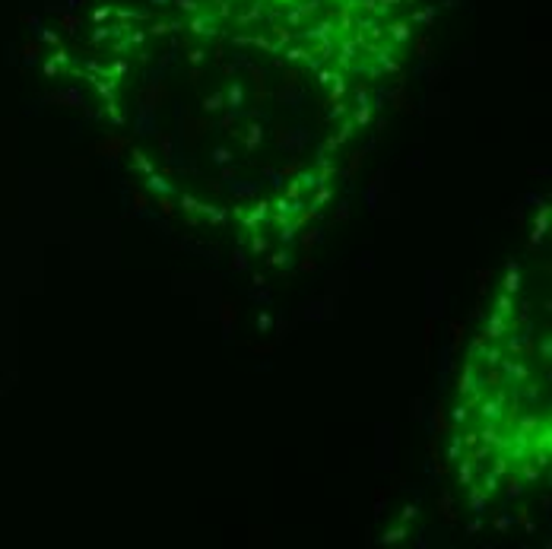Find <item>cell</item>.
I'll return each mask as SVG.
<instances>
[{"mask_svg": "<svg viewBox=\"0 0 552 549\" xmlns=\"http://www.w3.org/2000/svg\"><path fill=\"white\" fill-rule=\"evenodd\" d=\"M521 476L527 479V483H537V479H540V464H537V460H524Z\"/></svg>", "mask_w": 552, "mask_h": 549, "instance_id": "4fadbf2b", "label": "cell"}, {"mask_svg": "<svg viewBox=\"0 0 552 549\" xmlns=\"http://www.w3.org/2000/svg\"><path fill=\"white\" fill-rule=\"evenodd\" d=\"M447 457H451V460H457V457H460V435H454V441H451V451H447Z\"/></svg>", "mask_w": 552, "mask_h": 549, "instance_id": "d590c367", "label": "cell"}, {"mask_svg": "<svg viewBox=\"0 0 552 549\" xmlns=\"http://www.w3.org/2000/svg\"><path fill=\"white\" fill-rule=\"evenodd\" d=\"M391 29H394V38H397V41H403V38L410 35V32H407V25H403V22H397V25H391Z\"/></svg>", "mask_w": 552, "mask_h": 549, "instance_id": "8d00e7d4", "label": "cell"}, {"mask_svg": "<svg viewBox=\"0 0 552 549\" xmlns=\"http://www.w3.org/2000/svg\"><path fill=\"white\" fill-rule=\"evenodd\" d=\"M495 527H498V530H508V527H511V518H508V514H498Z\"/></svg>", "mask_w": 552, "mask_h": 549, "instance_id": "f35d334b", "label": "cell"}, {"mask_svg": "<svg viewBox=\"0 0 552 549\" xmlns=\"http://www.w3.org/2000/svg\"><path fill=\"white\" fill-rule=\"evenodd\" d=\"M327 200H330V187L317 184V194H314V203L311 206H321V203H327Z\"/></svg>", "mask_w": 552, "mask_h": 549, "instance_id": "1f68e13d", "label": "cell"}, {"mask_svg": "<svg viewBox=\"0 0 552 549\" xmlns=\"http://www.w3.org/2000/svg\"><path fill=\"white\" fill-rule=\"evenodd\" d=\"M505 292L514 295L517 289H521V270H517V264H508V273H505Z\"/></svg>", "mask_w": 552, "mask_h": 549, "instance_id": "52a82bcc", "label": "cell"}, {"mask_svg": "<svg viewBox=\"0 0 552 549\" xmlns=\"http://www.w3.org/2000/svg\"><path fill=\"white\" fill-rule=\"evenodd\" d=\"M489 454H492V448H489V444L482 441L476 451H470V454H467V460H470V464H482V460H486Z\"/></svg>", "mask_w": 552, "mask_h": 549, "instance_id": "e0dca14e", "label": "cell"}, {"mask_svg": "<svg viewBox=\"0 0 552 549\" xmlns=\"http://www.w3.org/2000/svg\"><path fill=\"white\" fill-rule=\"evenodd\" d=\"M381 540H384V543H400V540H407V527H394V530H387Z\"/></svg>", "mask_w": 552, "mask_h": 549, "instance_id": "603a6c76", "label": "cell"}, {"mask_svg": "<svg viewBox=\"0 0 552 549\" xmlns=\"http://www.w3.org/2000/svg\"><path fill=\"white\" fill-rule=\"evenodd\" d=\"M270 251V241L264 238V235H254L251 238V254H267Z\"/></svg>", "mask_w": 552, "mask_h": 549, "instance_id": "ffe728a7", "label": "cell"}, {"mask_svg": "<svg viewBox=\"0 0 552 549\" xmlns=\"http://www.w3.org/2000/svg\"><path fill=\"white\" fill-rule=\"evenodd\" d=\"M267 216H270V203H267V200H257V203H254V210L248 213V216L241 213V222H245L248 229H254V225H257V222H264Z\"/></svg>", "mask_w": 552, "mask_h": 549, "instance_id": "5b68a950", "label": "cell"}, {"mask_svg": "<svg viewBox=\"0 0 552 549\" xmlns=\"http://www.w3.org/2000/svg\"><path fill=\"white\" fill-rule=\"evenodd\" d=\"M229 190H232V194H238V197H251L254 190H257V184H235V181H232Z\"/></svg>", "mask_w": 552, "mask_h": 549, "instance_id": "cb8c5ba5", "label": "cell"}, {"mask_svg": "<svg viewBox=\"0 0 552 549\" xmlns=\"http://www.w3.org/2000/svg\"><path fill=\"white\" fill-rule=\"evenodd\" d=\"M232 270H248V254L245 251H235V254H232Z\"/></svg>", "mask_w": 552, "mask_h": 549, "instance_id": "f1b7e54d", "label": "cell"}, {"mask_svg": "<svg viewBox=\"0 0 552 549\" xmlns=\"http://www.w3.org/2000/svg\"><path fill=\"white\" fill-rule=\"evenodd\" d=\"M257 327H261V330H270V327H273V318H270V315H257Z\"/></svg>", "mask_w": 552, "mask_h": 549, "instance_id": "74e56055", "label": "cell"}, {"mask_svg": "<svg viewBox=\"0 0 552 549\" xmlns=\"http://www.w3.org/2000/svg\"><path fill=\"white\" fill-rule=\"evenodd\" d=\"M298 194H301V181H289V187H286V194H282V197H286V200H295Z\"/></svg>", "mask_w": 552, "mask_h": 549, "instance_id": "836d02e7", "label": "cell"}, {"mask_svg": "<svg viewBox=\"0 0 552 549\" xmlns=\"http://www.w3.org/2000/svg\"><path fill=\"white\" fill-rule=\"evenodd\" d=\"M162 213H175V206L168 203V197H165V194H162Z\"/></svg>", "mask_w": 552, "mask_h": 549, "instance_id": "7bdbcfd3", "label": "cell"}, {"mask_svg": "<svg viewBox=\"0 0 552 549\" xmlns=\"http://www.w3.org/2000/svg\"><path fill=\"white\" fill-rule=\"evenodd\" d=\"M495 308H498V315H502V318H511V315H514V299H511L508 292H502V295L495 299Z\"/></svg>", "mask_w": 552, "mask_h": 549, "instance_id": "30bf717a", "label": "cell"}, {"mask_svg": "<svg viewBox=\"0 0 552 549\" xmlns=\"http://www.w3.org/2000/svg\"><path fill=\"white\" fill-rule=\"evenodd\" d=\"M222 102H226V99H222L219 92H216V95H206V99H203V108H206V111H219Z\"/></svg>", "mask_w": 552, "mask_h": 549, "instance_id": "83f0119b", "label": "cell"}, {"mask_svg": "<svg viewBox=\"0 0 552 549\" xmlns=\"http://www.w3.org/2000/svg\"><path fill=\"white\" fill-rule=\"evenodd\" d=\"M479 416L486 422H498L505 416V394H498V397H489V400H482V406H479Z\"/></svg>", "mask_w": 552, "mask_h": 549, "instance_id": "7a4b0ae2", "label": "cell"}, {"mask_svg": "<svg viewBox=\"0 0 552 549\" xmlns=\"http://www.w3.org/2000/svg\"><path fill=\"white\" fill-rule=\"evenodd\" d=\"M298 181H301V187H317V184H321L317 172H301V175H298Z\"/></svg>", "mask_w": 552, "mask_h": 549, "instance_id": "484cf974", "label": "cell"}, {"mask_svg": "<svg viewBox=\"0 0 552 549\" xmlns=\"http://www.w3.org/2000/svg\"><path fill=\"white\" fill-rule=\"evenodd\" d=\"M476 390H482V381L476 378V368L467 365L463 374H460V394H476Z\"/></svg>", "mask_w": 552, "mask_h": 549, "instance_id": "8992f818", "label": "cell"}, {"mask_svg": "<svg viewBox=\"0 0 552 549\" xmlns=\"http://www.w3.org/2000/svg\"><path fill=\"white\" fill-rule=\"evenodd\" d=\"M492 473H495L498 479L508 476V473H511V457H495V460H492Z\"/></svg>", "mask_w": 552, "mask_h": 549, "instance_id": "2e32d148", "label": "cell"}, {"mask_svg": "<svg viewBox=\"0 0 552 549\" xmlns=\"http://www.w3.org/2000/svg\"><path fill=\"white\" fill-rule=\"evenodd\" d=\"M521 492H524V483L517 476H508V495L514 499V495H521Z\"/></svg>", "mask_w": 552, "mask_h": 549, "instance_id": "f546056e", "label": "cell"}, {"mask_svg": "<svg viewBox=\"0 0 552 549\" xmlns=\"http://www.w3.org/2000/svg\"><path fill=\"white\" fill-rule=\"evenodd\" d=\"M352 130H356V124H352V121H346V124L340 127V134L327 140V146H324V150H336V146H343V143H346L349 137H352Z\"/></svg>", "mask_w": 552, "mask_h": 549, "instance_id": "9c48e42d", "label": "cell"}, {"mask_svg": "<svg viewBox=\"0 0 552 549\" xmlns=\"http://www.w3.org/2000/svg\"><path fill=\"white\" fill-rule=\"evenodd\" d=\"M213 162H216V165H229V162H232V150H226V146H216V150H213Z\"/></svg>", "mask_w": 552, "mask_h": 549, "instance_id": "7402d4cb", "label": "cell"}, {"mask_svg": "<svg viewBox=\"0 0 552 549\" xmlns=\"http://www.w3.org/2000/svg\"><path fill=\"white\" fill-rule=\"evenodd\" d=\"M241 95H245V92H241V86H232V89H229L226 99H229V105H232V108H238V105H241Z\"/></svg>", "mask_w": 552, "mask_h": 549, "instance_id": "4dcf8cb0", "label": "cell"}, {"mask_svg": "<svg viewBox=\"0 0 552 549\" xmlns=\"http://www.w3.org/2000/svg\"><path fill=\"white\" fill-rule=\"evenodd\" d=\"M134 165H137V169L143 172V175H149V172H152V162L146 159V156H143L140 150H134Z\"/></svg>", "mask_w": 552, "mask_h": 549, "instance_id": "44dd1931", "label": "cell"}, {"mask_svg": "<svg viewBox=\"0 0 552 549\" xmlns=\"http://www.w3.org/2000/svg\"><path fill=\"white\" fill-rule=\"evenodd\" d=\"M467 413H470L467 406H457V409H454V422H463V419H467Z\"/></svg>", "mask_w": 552, "mask_h": 549, "instance_id": "ab89813d", "label": "cell"}, {"mask_svg": "<svg viewBox=\"0 0 552 549\" xmlns=\"http://www.w3.org/2000/svg\"><path fill=\"white\" fill-rule=\"evenodd\" d=\"M261 137H264V130L257 127V124H251V127H248V134H245V146H248V150H257V146H261Z\"/></svg>", "mask_w": 552, "mask_h": 549, "instance_id": "7c38bea8", "label": "cell"}, {"mask_svg": "<svg viewBox=\"0 0 552 549\" xmlns=\"http://www.w3.org/2000/svg\"><path fill=\"white\" fill-rule=\"evenodd\" d=\"M482 489H486V495H492V492L498 489V476L492 473V470H489V473L482 476Z\"/></svg>", "mask_w": 552, "mask_h": 549, "instance_id": "4316f807", "label": "cell"}, {"mask_svg": "<svg viewBox=\"0 0 552 549\" xmlns=\"http://www.w3.org/2000/svg\"><path fill=\"white\" fill-rule=\"evenodd\" d=\"M505 334H511V330H508V318H502L495 311V315H489V321H486V340H498V337H505Z\"/></svg>", "mask_w": 552, "mask_h": 549, "instance_id": "277c9868", "label": "cell"}, {"mask_svg": "<svg viewBox=\"0 0 552 549\" xmlns=\"http://www.w3.org/2000/svg\"><path fill=\"white\" fill-rule=\"evenodd\" d=\"M146 187H149V190H156V194H165V197L171 194V190H175V187H171V184H168V181L162 178V175H156V172H149V175H146Z\"/></svg>", "mask_w": 552, "mask_h": 549, "instance_id": "ba28073f", "label": "cell"}, {"mask_svg": "<svg viewBox=\"0 0 552 549\" xmlns=\"http://www.w3.org/2000/svg\"><path fill=\"white\" fill-rule=\"evenodd\" d=\"M181 206H184L187 213H200V200L191 197V194H181Z\"/></svg>", "mask_w": 552, "mask_h": 549, "instance_id": "d4e9b609", "label": "cell"}, {"mask_svg": "<svg viewBox=\"0 0 552 549\" xmlns=\"http://www.w3.org/2000/svg\"><path fill=\"white\" fill-rule=\"evenodd\" d=\"M473 467H476V464H470L467 457H463V464L457 467V479H460L463 486H470V483H473Z\"/></svg>", "mask_w": 552, "mask_h": 549, "instance_id": "9a60e30c", "label": "cell"}, {"mask_svg": "<svg viewBox=\"0 0 552 549\" xmlns=\"http://www.w3.org/2000/svg\"><path fill=\"white\" fill-rule=\"evenodd\" d=\"M99 92H102V95H105V99L111 102V83H99Z\"/></svg>", "mask_w": 552, "mask_h": 549, "instance_id": "60d3db41", "label": "cell"}, {"mask_svg": "<svg viewBox=\"0 0 552 549\" xmlns=\"http://www.w3.org/2000/svg\"><path fill=\"white\" fill-rule=\"evenodd\" d=\"M546 219H549V206H543V213L537 216V232H533V245H540V238L546 235Z\"/></svg>", "mask_w": 552, "mask_h": 549, "instance_id": "5bb4252c", "label": "cell"}, {"mask_svg": "<svg viewBox=\"0 0 552 549\" xmlns=\"http://www.w3.org/2000/svg\"><path fill=\"white\" fill-rule=\"evenodd\" d=\"M368 121H372V105H359V108H356V115H352V124L365 127Z\"/></svg>", "mask_w": 552, "mask_h": 549, "instance_id": "ac0fdd59", "label": "cell"}, {"mask_svg": "<svg viewBox=\"0 0 552 549\" xmlns=\"http://www.w3.org/2000/svg\"><path fill=\"white\" fill-rule=\"evenodd\" d=\"M470 505H473V511H486V489L482 486H476V489H470Z\"/></svg>", "mask_w": 552, "mask_h": 549, "instance_id": "8fae6325", "label": "cell"}, {"mask_svg": "<svg viewBox=\"0 0 552 549\" xmlns=\"http://www.w3.org/2000/svg\"><path fill=\"white\" fill-rule=\"evenodd\" d=\"M343 92H346V83H343V76H333V99H340Z\"/></svg>", "mask_w": 552, "mask_h": 549, "instance_id": "e575fe53", "label": "cell"}, {"mask_svg": "<svg viewBox=\"0 0 552 549\" xmlns=\"http://www.w3.org/2000/svg\"><path fill=\"white\" fill-rule=\"evenodd\" d=\"M270 264H273V267H286V264H289V254H286V251H273V254H270Z\"/></svg>", "mask_w": 552, "mask_h": 549, "instance_id": "d6a6232c", "label": "cell"}, {"mask_svg": "<svg viewBox=\"0 0 552 549\" xmlns=\"http://www.w3.org/2000/svg\"><path fill=\"white\" fill-rule=\"evenodd\" d=\"M410 518H416V505H407V508H403V521H410Z\"/></svg>", "mask_w": 552, "mask_h": 549, "instance_id": "b9f144b4", "label": "cell"}, {"mask_svg": "<svg viewBox=\"0 0 552 549\" xmlns=\"http://www.w3.org/2000/svg\"><path fill=\"white\" fill-rule=\"evenodd\" d=\"M479 353H482V362H486V365H498V362L505 359V353L498 350V346H492V350H479Z\"/></svg>", "mask_w": 552, "mask_h": 549, "instance_id": "d6986e66", "label": "cell"}, {"mask_svg": "<svg viewBox=\"0 0 552 549\" xmlns=\"http://www.w3.org/2000/svg\"><path fill=\"white\" fill-rule=\"evenodd\" d=\"M498 365H502L505 378L517 381V384H527V381H530V368H527V365H524V362H511V359H502Z\"/></svg>", "mask_w": 552, "mask_h": 549, "instance_id": "3957f363", "label": "cell"}, {"mask_svg": "<svg viewBox=\"0 0 552 549\" xmlns=\"http://www.w3.org/2000/svg\"><path fill=\"white\" fill-rule=\"evenodd\" d=\"M537 432H540V413H527V416H521V419H517V435H514V441L527 444Z\"/></svg>", "mask_w": 552, "mask_h": 549, "instance_id": "6da1fadb", "label": "cell"}]
</instances>
